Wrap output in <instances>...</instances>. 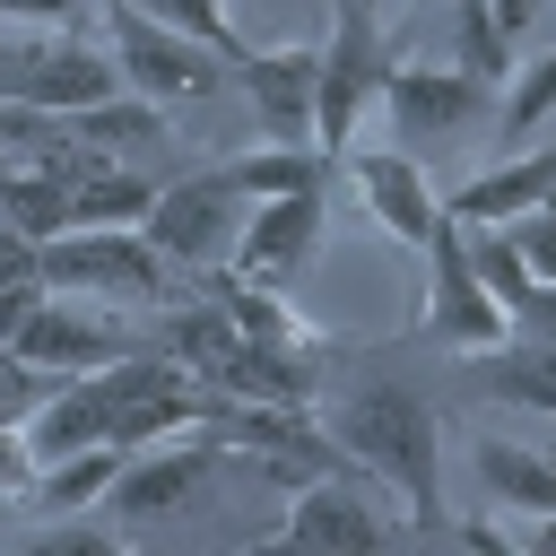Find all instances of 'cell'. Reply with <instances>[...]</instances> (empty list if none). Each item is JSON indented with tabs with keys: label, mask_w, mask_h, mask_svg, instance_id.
Listing matches in <instances>:
<instances>
[{
	"label": "cell",
	"mask_w": 556,
	"mask_h": 556,
	"mask_svg": "<svg viewBox=\"0 0 556 556\" xmlns=\"http://www.w3.org/2000/svg\"><path fill=\"white\" fill-rule=\"evenodd\" d=\"M321 426H330L339 460H348L356 478L391 486V495H400V513H408L417 530H434V521H443V434H434V408H426V391H417V382L374 374V382H356L348 400H330V408H321Z\"/></svg>",
	"instance_id": "obj_1"
},
{
	"label": "cell",
	"mask_w": 556,
	"mask_h": 556,
	"mask_svg": "<svg viewBox=\"0 0 556 556\" xmlns=\"http://www.w3.org/2000/svg\"><path fill=\"white\" fill-rule=\"evenodd\" d=\"M43 287H78L104 304H174V261L148 243V226H70L52 243H35Z\"/></svg>",
	"instance_id": "obj_2"
},
{
	"label": "cell",
	"mask_w": 556,
	"mask_h": 556,
	"mask_svg": "<svg viewBox=\"0 0 556 556\" xmlns=\"http://www.w3.org/2000/svg\"><path fill=\"white\" fill-rule=\"evenodd\" d=\"M417 252H426V304H417V330H426V348H452V356H478V348H495V339L513 330V313L486 295V278H478V261H469V235H460V217H452V208L434 217V235H426Z\"/></svg>",
	"instance_id": "obj_3"
},
{
	"label": "cell",
	"mask_w": 556,
	"mask_h": 556,
	"mask_svg": "<svg viewBox=\"0 0 556 556\" xmlns=\"http://www.w3.org/2000/svg\"><path fill=\"white\" fill-rule=\"evenodd\" d=\"M313 43H321V104H313V139H321V156H339V148H356L365 104L382 96L391 43H382V26H374V0H330V26H321Z\"/></svg>",
	"instance_id": "obj_4"
},
{
	"label": "cell",
	"mask_w": 556,
	"mask_h": 556,
	"mask_svg": "<svg viewBox=\"0 0 556 556\" xmlns=\"http://www.w3.org/2000/svg\"><path fill=\"white\" fill-rule=\"evenodd\" d=\"M26 365H43V374H96V365H113V356H130L139 348V330L122 321V304H104V295H78V287H43L35 304H26V321H17V339H9Z\"/></svg>",
	"instance_id": "obj_5"
},
{
	"label": "cell",
	"mask_w": 556,
	"mask_h": 556,
	"mask_svg": "<svg viewBox=\"0 0 556 556\" xmlns=\"http://www.w3.org/2000/svg\"><path fill=\"white\" fill-rule=\"evenodd\" d=\"M104 43H113V61H122V87H139V96H156V104H200V96H217V78H235L226 52L156 26V17L130 9V0L104 9Z\"/></svg>",
	"instance_id": "obj_6"
},
{
	"label": "cell",
	"mask_w": 556,
	"mask_h": 556,
	"mask_svg": "<svg viewBox=\"0 0 556 556\" xmlns=\"http://www.w3.org/2000/svg\"><path fill=\"white\" fill-rule=\"evenodd\" d=\"M243 191L217 174V165H200V174H174V182H156V200H148V243L174 261V269H217L226 252H235V235H243Z\"/></svg>",
	"instance_id": "obj_7"
},
{
	"label": "cell",
	"mask_w": 556,
	"mask_h": 556,
	"mask_svg": "<svg viewBox=\"0 0 556 556\" xmlns=\"http://www.w3.org/2000/svg\"><path fill=\"white\" fill-rule=\"evenodd\" d=\"M217 460H226V452H217L200 426L156 434V443H130V452H122V469H113V486H104V513H113L122 530H148V521L182 513V504L208 486V469H217Z\"/></svg>",
	"instance_id": "obj_8"
},
{
	"label": "cell",
	"mask_w": 556,
	"mask_h": 556,
	"mask_svg": "<svg viewBox=\"0 0 556 556\" xmlns=\"http://www.w3.org/2000/svg\"><path fill=\"white\" fill-rule=\"evenodd\" d=\"M400 539V521L374 504V486H356V469L339 460V469H321V478H304L295 486V504H287V521H278V539L269 547H313V556H365V547H391Z\"/></svg>",
	"instance_id": "obj_9"
},
{
	"label": "cell",
	"mask_w": 556,
	"mask_h": 556,
	"mask_svg": "<svg viewBox=\"0 0 556 556\" xmlns=\"http://www.w3.org/2000/svg\"><path fill=\"white\" fill-rule=\"evenodd\" d=\"M235 87L261 122V139H295V148H321L313 139V104H321V43H243L235 52Z\"/></svg>",
	"instance_id": "obj_10"
},
{
	"label": "cell",
	"mask_w": 556,
	"mask_h": 556,
	"mask_svg": "<svg viewBox=\"0 0 556 556\" xmlns=\"http://www.w3.org/2000/svg\"><path fill=\"white\" fill-rule=\"evenodd\" d=\"M382 113H391V139L434 148V139H452L486 113V78L460 70V61H391L382 70Z\"/></svg>",
	"instance_id": "obj_11"
},
{
	"label": "cell",
	"mask_w": 556,
	"mask_h": 556,
	"mask_svg": "<svg viewBox=\"0 0 556 556\" xmlns=\"http://www.w3.org/2000/svg\"><path fill=\"white\" fill-rule=\"evenodd\" d=\"M17 96L70 122V113L122 96V61H113V43H96V35H78V26H35V35H26V78H17Z\"/></svg>",
	"instance_id": "obj_12"
},
{
	"label": "cell",
	"mask_w": 556,
	"mask_h": 556,
	"mask_svg": "<svg viewBox=\"0 0 556 556\" xmlns=\"http://www.w3.org/2000/svg\"><path fill=\"white\" fill-rule=\"evenodd\" d=\"M313 243H321V182L313 191H269V200L243 208V235H235L226 269L261 278V287H295L304 261H313Z\"/></svg>",
	"instance_id": "obj_13"
},
{
	"label": "cell",
	"mask_w": 556,
	"mask_h": 556,
	"mask_svg": "<svg viewBox=\"0 0 556 556\" xmlns=\"http://www.w3.org/2000/svg\"><path fill=\"white\" fill-rule=\"evenodd\" d=\"M339 165H348V182H356V200L374 208V226L391 235V243H426L434 235V217H443V200H434V182H426V165L408 156V148H339Z\"/></svg>",
	"instance_id": "obj_14"
},
{
	"label": "cell",
	"mask_w": 556,
	"mask_h": 556,
	"mask_svg": "<svg viewBox=\"0 0 556 556\" xmlns=\"http://www.w3.org/2000/svg\"><path fill=\"white\" fill-rule=\"evenodd\" d=\"M556 191V139H539V148H513V156H495L486 174H469L443 208L460 217V226H504V217H521V208H539Z\"/></svg>",
	"instance_id": "obj_15"
},
{
	"label": "cell",
	"mask_w": 556,
	"mask_h": 556,
	"mask_svg": "<svg viewBox=\"0 0 556 556\" xmlns=\"http://www.w3.org/2000/svg\"><path fill=\"white\" fill-rule=\"evenodd\" d=\"M469 391H495V400H513V408L556 417V339H547V330H504L495 348L469 356Z\"/></svg>",
	"instance_id": "obj_16"
},
{
	"label": "cell",
	"mask_w": 556,
	"mask_h": 556,
	"mask_svg": "<svg viewBox=\"0 0 556 556\" xmlns=\"http://www.w3.org/2000/svg\"><path fill=\"white\" fill-rule=\"evenodd\" d=\"M478 486L513 513H556V452L513 443V434H478Z\"/></svg>",
	"instance_id": "obj_17"
},
{
	"label": "cell",
	"mask_w": 556,
	"mask_h": 556,
	"mask_svg": "<svg viewBox=\"0 0 556 556\" xmlns=\"http://www.w3.org/2000/svg\"><path fill=\"white\" fill-rule=\"evenodd\" d=\"M321 148H295V139H261V148H235V156H217V174L243 191V200H269V191H313L321 182Z\"/></svg>",
	"instance_id": "obj_18"
},
{
	"label": "cell",
	"mask_w": 556,
	"mask_h": 556,
	"mask_svg": "<svg viewBox=\"0 0 556 556\" xmlns=\"http://www.w3.org/2000/svg\"><path fill=\"white\" fill-rule=\"evenodd\" d=\"M113 469H122V443H87V452H61V460H43V469H35L26 504H35V513H87V504H104Z\"/></svg>",
	"instance_id": "obj_19"
},
{
	"label": "cell",
	"mask_w": 556,
	"mask_h": 556,
	"mask_svg": "<svg viewBox=\"0 0 556 556\" xmlns=\"http://www.w3.org/2000/svg\"><path fill=\"white\" fill-rule=\"evenodd\" d=\"M0 226H17L26 243H52V235L78 226V191L61 174H43V165H17L9 191H0Z\"/></svg>",
	"instance_id": "obj_20"
},
{
	"label": "cell",
	"mask_w": 556,
	"mask_h": 556,
	"mask_svg": "<svg viewBox=\"0 0 556 556\" xmlns=\"http://www.w3.org/2000/svg\"><path fill=\"white\" fill-rule=\"evenodd\" d=\"M70 130H78V139H96V148H113V156H130V148H165V139H174V130H165V104H156V96H139V87H122V96H104V104L70 113Z\"/></svg>",
	"instance_id": "obj_21"
},
{
	"label": "cell",
	"mask_w": 556,
	"mask_h": 556,
	"mask_svg": "<svg viewBox=\"0 0 556 556\" xmlns=\"http://www.w3.org/2000/svg\"><path fill=\"white\" fill-rule=\"evenodd\" d=\"M460 235H469V261H478V278H486V295H495V304H504V313L521 321V313H530V295H539L547 278H539V269L521 261V243H513L504 226H460Z\"/></svg>",
	"instance_id": "obj_22"
},
{
	"label": "cell",
	"mask_w": 556,
	"mask_h": 556,
	"mask_svg": "<svg viewBox=\"0 0 556 556\" xmlns=\"http://www.w3.org/2000/svg\"><path fill=\"white\" fill-rule=\"evenodd\" d=\"M130 9H148L156 26H174V35H191V43H208V52H226V70H235V52H243V35H235V17H226V0H130Z\"/></svg>",
	"instance_id": "obj_23"
},
{
	"label": "cell",
	"mask_w": 556,
	"mask_h": 556,
	"mask_svg": "<svg viewBox=\"0 0 556 556\" xmlns=\"http://www.w3.org/2000/svg\"><path fill=\"white\" fill-rule=\"evenodd\" d=\"M460 70H478L486 87H495V78H513V35L495 26V9H486V0H460Z\"/></svg>",
	"instance_id": "obj_24"
},
{
	"label": "cell",
	"mask_w": 556,
	"mask_h": 556,
	"mask_svg": "<svg viewBox=\"0 0 556 556\" xmlns=\"http://www.w3.org/2000/svg\"><path fill=\"white\" fill-rule=\"evenodd\" d=\"M547 113H556V43H547L539 61H521V78H513V96H504V139H530Z\"/></svg>",
	"instance_id": "obj_25"
},
{
	"label": "cell",
	"mask_w": 556,
	"mask_h": 556,
	"mask_svg": "<svg viewBox=\"0 0 556 556\" xmlns=\"http://www.w3.org/2000/svg\"><path fill=\"white\" fill-rule=\"evenodd\" d=\"M52 391H61V374H43V365H26L17 348H0V426H26Z\"/></svg>",
	"instance_id": "obj_26"
},
{
	"label": "cell",
	"mask_w": 556,
	"mask_h": 556,
	"mask_svg": "<svg viewBox=\"0 0 556 556\" xmlns=\"http://www.w3.org/2000/svg\"><path fill=\"white\" fill-rule=\"evenodd\" d=\"M122 521H78V513H52V530L35 539V556H122Z\"/></svg>",
	"instance_id": "obj_27"
},
{
	"label": "cell",
	"mask_w": 556,
	"mask_h": 556,
	"mask_svg": "<svg viewBox=\"0 0 556 556\" xmlns=\"http://www.w3.org/2000/svg\"><path fill=\"white\" fill-rule=\"evenodd\" d=\"M504 235H513V243H521V261H530V269H539V278L556 287V191H547L539 208H521V217H504Z\"/></svg>",
	"instance_id": "obj_28"
},
{
	"label": "cell",
	"mask_w": 556,
	"mask_h": 556,
	"mask_svg": "<svg viewBox=\"0 0 556 556\" xmlns=\"http://www.w3.org/2000/svg\"><path fill=\"white\" fill-rule=\"evenodd\" d=\"M495 530H504V547H539V556H556V513H513V504H495Z\"/></svg>",
	"instance_id": "obj_29"
},
{
	"label": "cell",
	"mask_w": 556,
	"mask_h": 556,
	"mask_svg": "<svg viewBox=\"0 0 556 556\" xmlns=\"http://www.w3.org/2000/svg\"><path fill=\"white\" fill-rule=\"evenodd\" d=\"M35 486V443L26 426H0V495H26Z\"/></svg>",
	"instance_id": "obj_30"
},
{
	"label": "cell",
	"mask_w": 556,
	"mask_h": 556,
	"mask_svg": "<svg viewBox=\"0 0 556 556\" xmlns=\"http://www.w3.org/2000/svg\"><path fill=\"white\" fill-rule=\"evenodd\" d=\"M78 0H0V26H70Z\"/></svg>",
	"instance_id": "obj_31"
},
{
	"label": "cell",
	"mask_w": 556,
	"mask_h": 556,
	"mask_svg": "<svg viewBox=\"0 0 556 556\" xmlns=\"http://www.w3.org/2000/svg\"><path fill=\"white\" fill-rule=\"evenodd\" d=\"M43 295V278H26V287H0V348L17 339V321H26V304Z\"/></svg>",
	"instance_id": "obj_32"
},
{
	"label": "cell",
	"mask_w": 556,
	"mask_h": 556,
	"mask_svg": "<svg viewBox=\"0 0 556 556\" xmlns=\"http://www.w3.org/2000/svg\"><path fill=\"white\" fill-rule=\"evenodd\" d=\"M486 9H495V26H504V35L521 43V35L539 26V9H547V0H486Z\"/></svg>",
	"instance_id": "obj_33"
},
{
	"label": "cell",
	"mask_w": 556,
	"mask_h": 556,
	"mask_svg": "<svg viewBox=\"0 0 556 556\" xmlns=\"http://www.w3.org/2000/svg\"><path fill=\"white\" fill-rule=\"evenodd\" d=\"M513 330H547V339H556V287H539V295H530V313H521Z\"/></svg>",
	"instance_id": "obj_34"
},
{
	"label": "cell",
	"mask_w": 556,
	"mask_h": 556,
	"mask_svg": "<svg viewBox=\"0 0 556 556\" xmlns=\"http://www.w3.org/2000/svg\"><path fill=\"white\" fill-rule=\"evenodd\" d=\"M9 174H17V156H9V148H0V191H9Z\"/></svg>",
	"instance_id": "obj_35"
},
{
	"label": "cell",
	"mask_w": 556,
	"mask_h": 556,
	"mask_svg": "<svg viewBox=\"0 0 556 556\" xmlns=\"http://www.w3.org/2000/svg\"><path fill=\"white\" fill-rule=\"evenodd\" d=\"M0 504H9V495H0Z\"/></svg>",
	"instance_id": "obj_36"
}]
</instances>
